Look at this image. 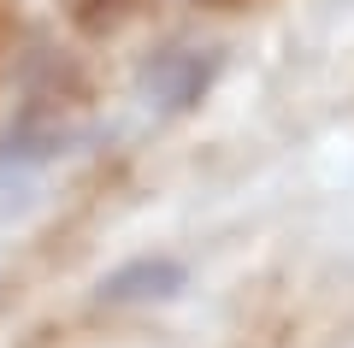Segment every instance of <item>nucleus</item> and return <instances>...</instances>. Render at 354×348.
Wrapping results in <instances>:
<instances>
[{
	"mask_svg": "<svg viewBox=\"0 0 354 348\" xmlns=\"http://www.w3.org/2000/svg\"><path fill=\"white\" fill-rule=\"evenodd\" d=\"M218 77V53H195V48H165L142 65V95L160 112H189L201 107V95Z\"/></svg>",
	"mask_w": 354,
	"mask_h": 348,
	"instance_id": "1",
	"label": "nucleus"
},
{
	"mask_svg": "<svg viewBox=\"0 0 354 348\" xmlns=\"http://www.w3.org/2000/svg\"><path fill=\"white\" fill-rule=\"evenodd\" d=\"M189 289V266L171 260V254H142V260H124L95 284V301L101 307H153V301H177Z\"/></svg>",
	"mask_w": 354,
	"mask_h": 348,
	"instance_id": "2",
	"label": "nucleus"
},
{
	"mask_svg": "<svg viewBox=\"0 0 354 348\" xmlns=\"http://www.w3.org/2000/svg\"><path fill=\"white\" fill-rule=\"evenodd\" d=\"M118 6L124 0H71V18L83 30H106V24H118Z\"/></svg>",
	"mask_w": 354,
	"mask_h": 348,
	"instance_id": "3",
	"label": "nucleus"
}]
</instances>
